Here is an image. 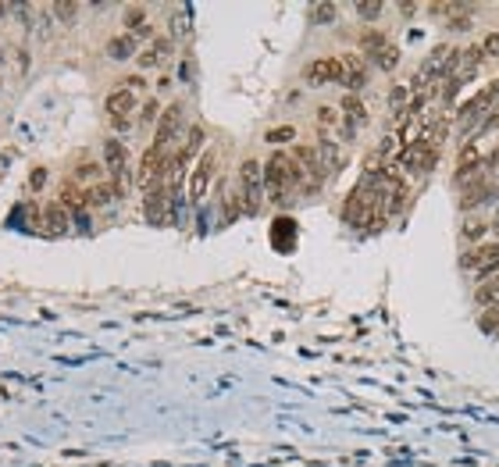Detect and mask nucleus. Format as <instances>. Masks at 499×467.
<instances>
[{
	"mask_svg": "<svg viewBox=\"0 0 499 467\" xmlns=\"http://www.w3.org/2000/svg\"><path fill=\"white\" fill-rule=\"evenodd\" d=\"M300 186H307V178H304L300 164L293 161V154L279 150V154H272L264 161V193H268L272 203H286L289 193L300 189Z\"/></svg>",
	"mask_w": 499,
	"mask_h": 467,
	"instance_id": "nucleus-1",
	"label": "nucleus"
},
{
	"mask_svg": "<svg viewBox=\"0 0 499 467\" xmlns=\"http://www.w3.org/2000/svg\"><path fill=\"white\" fill-rule=\"evenodd\" d=\"M495 100H499V79H488L481 90H474V93L456 107V129H460L463 143L471 139V129H478V125L485 122V114L495 107Z\"/></svg>",
	"mask_w": 499,
	"mask_h": 467,
	"instance_id": "nucleus-2",
	"label": "nucleus"
},
{
	"mask_svg": "<svg viewBox=\"0 0 499 467\" xmlns=\"http://www.w3.org/2000/svg\"><path fill=\"white\" fill-rule=\"evenodd\" d=\"M239 203H242V214H261V207H264V200H268V193H264V164L261 161H254V157H246L242 164H239Z\"/></svg>",
	"mask_w": 499,
	"mask_h": 467,
	"instance_id": "nucleus-3",
	"label": "nucleus"
},
{
	"mask_svg": "<svg viewBox=\"0 0 499 467\" xmlns=\"http://www.w3.org/2000/svg\"><path fill=\"white\" fill-rule=\"evenodd\" d=\"M439 164V146L428 139V136H421V139H414L410 146H403L399 150V157H396V168L410 178H421V175H428L431 168Z\"/></svg>",
	"mask_w": 499,
	"mask_h": 467,
	"instance_id": "nucleus-4",
	"label": "nucleus"
},
{
	"mask_svg": "<svg viewBox=\"0 0 499 467\" xmlns=\"http://www.w3.org/2000/svg\"><path fill=\"white\" fill-rule=\"evenodd\" d=\"M304 79H307L311 86H350V72H346L343 54L314 58V61L304 68Z\"/></svg>",
	"mask_w": 499,
	"mask_h": 467,
	"instance_id": "nucleus-5",
	"label": "nucleus"
},
{
	"mask_svg": "<svg viewBox=\"0 0 499 467\" xmlns=\"http://www.w3.org/2000/svg\"><path fill=\"white\" fill-rule=\"evenodd\" d=\"M378 200H382V207H385L389 218L399 214V210L407 207V200H410V186H407V175H403L396 164L382 175V182H378Z\"/></svg>",
	"mask_w": 499,
	"mask_h": 467,
	"instance_id": "nucleus-6",
	"label": "nucleus"
},
{
	"mask_svg": "<svg viewBox=\"0 0 499 467\" xmlns=\"http://www.w3.org/2000/svg\"><path fill=\"white\" fill-rule=\"evenodd\" d=\"M360 50H364L367 61L378 65L382 72H396V65H399V47H396L392 40H385L378 29H367V33L360 36Z\"/></svg>",
	"mask_w": 499,
	"mask_h": 467,
	"instance_id": "nucleus-7",
	"label": "nucleus"
},
{
	"mask_svg": "<svg viewBox=\"0 0 499 467\" xmlns=\"http://www.w3.org/2000/svg\"><path fill=\"white\" fill-rule=\"evenodd\" d=\"M104 168L111 175V186L118 196H125V186H129V150L122 139H104Z\"/></svg>",
	"mask_w": 499,
	"mask_h": 467,
	"instance_id": "nucleus-8",
	"label": "nucleus"
},
{
	"mask_svg": "<svg viewBox=\"0 0 499 467\" xmlns=\"http://www.w3.org/2000/svg\"><path fill=\"white\" fill-rule=\"evenodd\" d=\"M104 111H107L111 129L125 132V129H129V122H132V111H136V93H132V90H125V86L111 90V93H107V100H104Z\"/></svg>",
	"mask_w": 499,
	"mask_h": 467,
	"instance_id": "nucleus-9",
	"label": "nucleus"
},
{
	"mask_svg": "<svg viewBox=\"0 0 499 467\" xmlns=\"http://www.w3.org/2000/svg\"><path fill=\"white\" fill-rule=\"evenodd\" d=\"M178 125H182V104L175 100V104L164 107V114H161V122H157V132H154V143H150V146L161 150V154H168V146L175 143Z\"/></svg>",
	"mask_w": 499,
	"mask_h": 467,
	"instance_id": "nucleus-10",
	"label": "nucleus"
},
{
	"mask_svg": "<svg viewBox=\"0 0 499 467\" xmlns=\"http://www.w3.org/2000/svg\"><path fill=\"white\" fill-rule=\"evenodd\" d=\"M214 168H218V154L214 150H203L200 161H196V168H193V175H189V200L193 203L203 200V193H207L210 178H214Z\"/></svg>",
	"mask_w": 499,
	"mask_h": 467,
	"instance_id": "nucleus-11",
	"label": "nucleus"
},
{
	"mask_svg": "<svg viewBox=\"0 0 499 467\" xmlns=\"http://www.w3.org/2000/svg\"><path fill=\"white\" fill-rule=\"evenodd\" d=\"M495 196V182L492 178H474L471 186H463V196H460V210H474L481 203H488Z\"/></svg>",
	"mask_w": 499,
	"mask_h": 467,
	"instance_id": "nucleus-12",
	"label": "nucleus"
},
{
	"mask_svg": "<svg viewBox=\"0 0 499 467\" xmlns=\"http://www.w3.org/2000/svg\"><path fill=\"white\" fill-rule=\"evenodd\" d=\"M364 122H367L364 100H360L357 93H346V97H343V136H353V129L364 125Z\"/></svg>",
	"mask_w": 499,
	"mask_h": 467,
	"instance_id": "nucleus-13",
	"label": "nucleus"
},
{
	"mask_svg": "<svg viewBox=\"0 0 499 467\" xmlns=\"http://www.w3.org/2000/svg\"><path fill=\"white\" fill-rule=\"evenodd\" d=\"M168 196H171L168 186H150L146 189V218H150V225H164V218H168Z\"/></svg>",
	"mask_w": 499,
	"mask_h": 467,
	"instance_id": "nucleus-14",
	"label": "nucleus"
},
{
	"mask_svg": "<svg viewBox=\"0 0 499 467\" xmlns=\"http://www.w3.org/2000/svg\"><path fill=\"white\" fill-rule=\"evenodd\" d=\"M168 58H171V40L168 36H157V40H150V47L136 61H139V68H161Z\"/></svg>",
	"mask_w": 499,
	"mask_h": 467,
	"instance_id": "nucleus-15",
	"label": "nucleus"
},
{
	"mask_svg": "<svg viewBox=\"0 0 499 467\" xmlns=\"http://www.w3.org/2000/svg\"><path fill=\"white\" fill-rule=\"evenodd\" d=\"M104 164H93V161H82L79 168H75V175H72V182L75 186H82V189H90V186H100L104 182Z\"/></svg>",
	"mask_w": 499,
	"mask_h": 467,
	"instance_id": "nucleus-16",
	"label": "nucleus"
},
{
	"mask_svg": "<svg viewBox=\"0 0 499 467\" xmlns=\"http://www.w3.org/2000/svg\"><path fill=\"white\" fill-rule=\"evenodd\" d=\"M132 54H136V36L118 33V36L107 40V58H114V61H129Z\"/></svg>",
	"mask_w": 499,
	"mask_h": 467,
	"instance_id": "nucleus-17",
	"label": "nucleus"
},
{
	"mask_svg": "<svg viewBox=\"0 0 499 467\" xmlns=\"http://www.w3.org/2000/svg\"><path fill=\"white\" fill-rule=\"evenodd\" d=\"M346 72H350V90H364L367 86V61L360 54H343Z\"/></svg>",
	"mask_w": 499,
	"mask_h": 467,
	"instance_id": "nucleus-18",
	"label": "nucleus"
},
{
	"mask_svg": "<svg viewBox=\"0 0 499 467\" xmlns=\"http://www.w3.org/2000/svg\"><path fill=\"white\" fill-rule=\"evenodd\" d=\"M125 26H129V36H150V18H146V8H139V4L125 8Z\"/></svg>",
	"mask_w": 499,
	"mask_h": 467,
	"instance_id": "nucleus-19",
	"label": "nucleus"
},
{
	"mask_svg": "<svg viewBox=\"0 0 499 467\" xmlns=\"http://www.w3.org/2000/svg\"><path fill=\"white\" fill-rule=\"evenodd\" d=\"M474 304L485 307V311L499 307V275L488 279V282H478V289H474Z\"/></svg>",
	"mask_w": 499,
	"mask_h": 467,
	"instance_id": "nucleus-20",
	"label": "nucleus"
},
{
	"mask_svg": "<svg viewBox=\"0 0 499 467\" xmlns=\"http://www.w3.org/2000/svg\"><path fill=\"white\" fill-rule=\"evenodd\" d=\"M43 221H47V228L54 232H65L68 228V207L61 203V200H54V203H47V210H43Z\"/></svg>",
	"mask_w": 499,
	"mask_h": 467,
	"instance_id": "nucleus-21",
	"label": "nucleus"
},
{
	"mask_svg": "<svg viewBox=\"0 0 499 467\" xmlns=\"http://www.w3.org/2000/svg\"><path fill=\"white\" fill-rule=\"evenodd\" d=\"M492 232V221H485V218H471V221H463V228H460V236L467 240V243H474V247H481V240Z\"/></svg>",
	"mask_w": 499,
	"mask_h": 467,
	"instance_id": "nucleus-22",
	"label": "nucleus"
},
{
	"mask_svg": "<svg viewBox=\"0 0 499 467\" xmlns=\"http://www.w3.org/2000/svg\"><path fill=\"white\" fill-rule=\"evenodd\" d=\"M61 203H65L68 210H82V207H90V203H86V189H82V186H75L72 178L61 186Z\"/></svg>",
	"mask_w": 499,
	"mask_h": 467,
	"instance_id": "nucleus-23",
	"label": "nucleus"
},
{
	"mask_svg": "<svg viewBox=\"0 0 499 467\" xmlns=\"http://www.w3.org/2000/svg\"><path fill=\"white\" fill-rule=\"evenodd\" d=\"M471 26H474V8L453 4V11H449V29H453V33H467Z\"/></svg>",
	"mask_w": 499,
	"mask_h": 467,
	"instance_id": "nucleus-24",
	"label": "nucleus"
},
{
	"mask_svg": "<svg viewBox=\"0 0 499 467\" xmlns=\"http://www.w3.org/2000/svg\"><path fill=\"white\" fill-rule=\"evenodd\" d=\"M114 196H118V193H114L111 182H100V186H90V189H86V203H90V207H107Z\"/></svg>",
	"mask_w": 499,
	"mask_h": 467,
	"instance_id": "nucleus-25",
	"label": "nucleus"
},
{
	"mask_svg": "<svg viewBox=\"0 0 499 467\" xmlns=\"http://www.w3.org/2000/svg\"><path fill=\"white\" fill-rule=\"evenodd\" d=\"M364 22H378L382 15H385V4H382V0H360V4L353 8Z\"/></svg>",
	"mask_w": 499,
	"mask_h": 467,
	"instance_id": "nucleus-26",
	"label": "nucleus"
},
{
	"mask_svg": "<svg viewBox=\"0 0 499 467\" xmlns=\"http://www.w3.org/2000/svg\"><path fill=\"white\" fill-rule=\"evenodd\" d=\"M495 129H499V107H492V111L485 114V122H481V125L474 129V136H471V143H478V139H485V136H488V132H495Z\"/></svg>",
	"mask_w": 499,
	"mask_h": 467,
	"instance_id": "nucleus-27",
	"label": "nucleus"
},
{
	"mask_svg": "<svg viewBox=\"0 0 499 467\" xmlns=\"http://www.w3.org/2000/svg\"><path fill=\"white\" fill-rule=\"evenodd\" d=\"M336 11H339L336 4H314L311 8V26H328L336 18Z\"/></svg>",
	"mask_w": 499,
	"mask_h": 467,
	"instance_id": "nucleus-28",
	"label": "nucleus"
},
{
	"mask_svg": "<svg viewBox=\"0 0 499 467\" xmlns=\"http://www.w3.org/2000/svg\"><path fill=\"white\" fill-rule=\"evenodd\" d=\"M161 114H164V107H161L154 97H150V100L139 107V122H143V125H150V122H161Z\"/></svg>",
	"mask_w": 499,
	"mask_h": 467,
	"instance_id": "nucleus-29",
	"label": "nucleus"
},
{
	"mask_svg": "<svg viewBox=\"0 0 499 467\" xmlns=\"http://www.w3.org/2000/svg\"><path fill=\"white\" fill-rule=\"evenodd\" d=\"M339 122H343V111H336V107H328V104H321V107H318V125H321V129H325V125H328V129H336Z\"/></svg>",
	"mask_w": 499,
	"mask_h": 467,
	"instance_id": "nucleus-30",
	"label": "nucleus"
},
{
	"mask_svg": "<svg viewBox=\"0 0 499 467\" xmlns=\"http://www.w3.org/2000/svg\"><path fill=\"white\" fill-rule=\"evenodd\" d=\"M264 139L279 146V143H289V139H296V129H293V125H282V129H272V132H268Z\"/></svg>",
	"mask_w": 499,
	"mask_h": 467,
	"instance_id": "nucleus-31",
	"label": "nucleus"
},
{
	"mask_svg": "<svg viewBox=\"0 0 499 467\" xmlns=\"http://www.w3.org/2000/svg\"><path fill=\"white\" fill-rule=\"evenodd\" d=\"M50 11H54L61 22H72V18H75V11H79V4H50Z\"/></svg>",
	"mask_w": 499,
	"mask_h": 467,
	"instance_id": "nucleus-32",
	"label": "nucleus"
},
{
	"mask_svg": "<svg viewBox=\"0 0 499 467\" xmlns=\"http://www.w3.org/2000/svg\"><path fill=\"white\" fill-rule=\"evenodd\" d=\"M481 50H485V58H495V54H499V33H492V36H485V43H481Z\"/></svg>",
	"mask_w": 499,
	"mask_h": 467,
	"instance_id": "nucleus-33",
	"label": "nucleus"
},
{
	"mask_svg": "<svg viewBox=\"0 0 499 467\" xmlns=\"http://www.w3.org/2000/svg\"><path fill=\"white\" fill-rule=\"evenodd\" d=\"M43 182H47V168H33V175H29V186H33V189H43Z\"/></svg>",
	"mask_w": 499,
	"mask_h": 467,
	"instance_id": "nucleus-34",
	"label": "nucleus"
},
{
	"mask_svg": "<svg viewBox=\"0 0 499 467\" xmlns=\"http://www.w3.org/2000/svg\"><path fill=\"white\" fill-rule=\"evenodd\" d=\"M122 82H125V90H132V93L146 86V82H143V75H129V79H122Z\"/></svg>",
	"mask_w": 499,
	"mask_h": 467,
	"instance_id": "nucleus-35",
	"label": "nucleus"
},
{
	"mask_svg": "<svg viewBox=\"0 0 499 467\" xmlns=\"http://www.w3.org/2000/svg\"><path fill=\"white\" fill-rule=\"evenodd\" d=\"M8 164H11V154L4 150V154H0V178H4V175H8Z\"/></svg>",
	"mask_w": 499,
	"mask_h": 467,
	"instance_id": "nucleus-36",
	"label": "nucleus"
},
{
	"mask_svg": "<svg viewBox=\"0 0 499 467\" xmlns=\"http://www.w3.org/2000/svg\"><path fill=\"white\" fill-rule=\"evenodd\" d=\"M417 11H421L417 4H399V15H407V18H410V15H417Z\"/></svg>",
	"mask_w": 499,
	"mask_h": 467,
	"instance_id": "nucleus-37",
	"label": "nucleus"
},
{
	"mask_svg": "<svg viewBox=\"0 0 499 467\" xmlns=\"http://www.w3.org/2000/svg\"><path fill=\"white\" fill-rule=\"evenodd\" d=\"M492 232L499 236V203H495V214H492Z\"/></svg>",
	"mask_w": 499,
	"mask_h": 467,
	"instance_id": "nucleus-38",
	"label": "nucleus"
}]
</instances>
